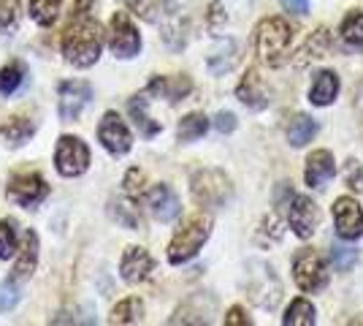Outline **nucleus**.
<instances>
[{
  "mask_svg": "<svg viewBox=\"0 0 363 326\" xmlns=\"http://www.w3.org/2000/svg\"><path fill=\"white\" fill-rule=\"evenodd\" d=\"M16 250H19V245H16L14 220H3V223H0V259H3V261L14 259Z\"/></svg>",
  "mask_w": 363,
  "mask_h": 326,
  "instance_id": "31",
  "label": "nucleus"
},
{
  "mask_svg": "<svg viewBox=\"0 0 363 326\" xmlns=\"http://www.w3.org/2000/svg\"><path fill=\"white\" fill-rule=\"evenodd\" d=\"M122 3H125V6H130V9H136L141 0H122Z\"/></svg>",
  "mask_w": 363,
  "mask_h": 326,
  "instance_id": "41",
  "label": "nucleus"
},
{
  "mask_svg": "<svg viewBox=\"0 0 363 326\" xmlns=\"http://www.w3.org/2000/svg\"><path fill=\"white\" fill-rule=\"evenodd\" d=\"M147 90L144 93H138L130 98V104H128V112H130V117H133V123H136V128L147 136V139H152L155 134H160V128L163 125L157 123V120H152L150 114H147Z\"/></svg>",
  "mask_w": 363,
  "mask_h": 326,
  "instance_id": "20",
  "label": "nucleus"
},
{
  "mask_svg": "<svg viewBox=\"0 0 363 326\" xmlns=\"http://www.w3.org/2000/svg\"><path fill=\"white\" fill-rule=\"evenodd\" d=\"M345 183L352 190H363V169L358 161H347V166H345Z\"/></svg>",
  "mask_w": 363,
  "mask_h": 326,
  "instance_id": "37",
  "label": "nucleus"
},
{
  "mask_svg": "<svg viewBox=\"0 0 363 326\" xmlns=\"http://www.w3.org/2000/svg\"><path fill=\"white\" fill-rule=\"evenodd\" d=\"M339 93V77L333 71H320L312 90H309V101L315 107H328Z\"/></svg>",
  "mask_w": 363,
  "mask_h": 326,
  "instance_id": "21",
  "label": "nucleus"
},
{
  "mask_svg": "<svg viewBox=\"0 0 363 326\" xmlns=\"http://www.w3.org/2000/svg\"><path fill=\"white\" fill-rule=\"evenodd\" d=\"M315 134H318V123H315L309 114H296L288 125V141L293 147L309 144V141L315 139Z\"/></svg>",
  "mask_w": 363,
  "mask_h": 326,
  "instance_id": "23",
  "label": "nucleus"
},
{
  "mask_svg": "<svg viewBox=\"0 0 363 326\" xmlns=\"http://www.w3.org/2000/svg\"><path fill=\"white\" fill-rule=\"evenodd\" d=\"M33 134H35V120L25 117V114H16V117L0 125V141L9 144V147H22Z\"/></svg>",
  "mask_w": 363,
  "mask_h": 326,
  "instance_id": "18",
  "label": "nucleus"
},
{
  "mask_svg": "<svg viewBox=\"0 0 363 326\" xmlns=\"http://www.w3.org/2000/svg\"><path fill=\"white\" fill-rule=\"evenodd\" d=\"M62 58L65 63H71L76 68H90L101 58L104 49V28L98 19H92L90 11L87 14H74L71 25L62 33Z\"/></svg>",
  "mask_w": 363,
  "mask_h": 326,
  "instance_id": "1",
  "label": "nucleus"
},
{
  "mask_svg": "<svg viewBox=\"0 0 363 326\" xmlns=\"http://www.w3.org/2000/svg\"><path fill=\"white\" fill-rule=\"evenodd\" d=\"M108 47L120 60H130L141 52V36L136 25L130 22V16L125 11H117L111 16V28H108Z\"/></svg>",
  "mask_w": 363,
  "mask_h": 326,
  "instance_id": "7",
  "label": "nucleus"
},
{
  "mask_svg": "<svg viewBox=\"0 0 363 326\" xmlns=\"http://www.w3.org/2000/svg\"><path fill=\"white\" fill-rule=\"evenodd\" d=\"M288 220H290V229L296 232V237L309 239V237L315 234V229H318V223H320L318 204L312 202L309 196H293V199H290Z\"/></svg>",
  "mask_w": 363,
  "mask_h": 326,
  "instance_id": "12",
  "label": "nucleus"
},
{
  "mask_svg": "<svg viewBox=\"0 0 363 326\" xmlns=\"http://www.w3.org/2000/svg\"><path fill=\"white\" fill-rule=\"evenodd\" d=\"M233 63H236V44H233V41H220V47L209 55V68H212L214 74L230 71Z\"/></svg>",
  "mask_w": 363,
  "mask_h": 326,
  "instance_id": "29",
  "label": "nucleus"
},
{
  "mask_svg": "<svg viewBox=\"0 0 363 326\" xmlns=\"http://www.w3.org/2000/svg\"><path fill=\"white\" fill-rule=\"evenodd\" d=\"M144 171L141 169H130L128 174H125V196H130V199H141L144 196Z\"/></svg>",
  "mask_w": 363,
  "mask_h": 326,
  "instance_id": "35",
  "label": "nucleus"
},
{
  "mask_svg": "<svg viewBox=\"0 0 363 326\" xmlns=\"http://www.w3.org/2000/svg\"><path fill=\"white\" fill-rule=\"evenodd\" d=\"M209 234H212V217L193 215L179 232L174 234V239L168 245V261L177 266L190 261L198 250L203 248V242L209 239Z\"/></svg>",
  "mask_w": 363,
  "mask_h": 326,
  "instance_id": "3",
  "label": "nucleus"
},
{
  "mask_svg": "<svg viewBox=\"0 0 363 326\" xmlns=\"http://www.w3.org/2000/svg\"><path fill=\"white\" fill-rule=\"evenodd\" d=\"M236 95H239V101H242L244 107H250V109L269 107V87L263 85V79H260V74H257L255 68H250V71L244 74Z\"/></svg>",
  "mask_w": 363,
  "mask_h": 326,
  "instance_id": "16",
  "label": "nucleus"
},
{
  "mask_svg": "<svg viewBox=\"0 0 363 326\" xmlns=\"http://www.w3.org/2000/svg\"><path fill=\"white\" fill-rule=\"evenodd\" d=\"M16 302H19V288H16L14 280H6V283H0V313L14 310Z\"/></svg>",
  "mask_w": 363,
  "mask_h": 326,
  "instance_id": "36",
  "label": "nucleus"
},
{
  "mask_svg": "<svg viewBox=\"0 0 363 326\" xmlns=\"http://www.w3.org/2000/svg\"><path fill=\"white\" fill-rule=\"evenodd\" d=\"M152 269H155V261H152V256L147 253L144 248H128L122 253L120 259V275L125 283H130V286H136V283H144V280L152 275Z\"/></svg>",
  "mask_w": 363,
  "mask_h": 326,
  "instance_id": "14",
  "label": "nucleus"
},
{
  "mask_svg": "<svg viewBox=\"0 0 363 326\" xmlns=\"http://www.w3.org/2000/svg\"><path fill=\"white\" fill-rule=\"evenodd\" d=\"M25 82V68L22 63H9L0 68V95L16 93V87Z\"/></svg>",
  "mask_w": 363,
  "mask_h": 326,
  "instance_id": "30",
  "label": "nucleus"
},
{
  "mask_svg": "<svg viewBox=\"0 0 363 326\" xmlns=\"http://www.w3.org/2000/svg\"><path fill=\"white\" fill-rule=\"evenodd\" d=\"M62 9V0H30V19L35 25H41V28H49V25H55V19L60 14Z\"/></svg>",
  "mask_w": 363,
  "mask_h": 326,
  "instance_id": "27",
  "label": "nucleus"
},
{
  "mask_svg": "<svg viewBox=\"0 0 363 326\" xmlns=\"http://www.w3.org/2000/svg\"><path fill=\"white\" fill-rule=\"evenodd\" d=\"M214 128H217L220 134H230V131L236 128V117H233L230 112H220V114L214 117Z\"/></svg>",
  "mask_w": 363,
  "mask_h": 326,
  "instance_id": "38",
  "label": "nucleus"
},
{
  "mask_svg": "<svg viewBox=\"0 0 363 326\" xmlns=\"http://www.w3.org/2000/svg\"><path fill=\"white\" fill-rule=\"evenodd\" d=\"M225 326H250V318L244 315L242 308H230L225 315Z\"/></svg>",
  "mask_w": 363,
  "mask_h": 326,
  "instance_id": "39",
  "label": "nucleus"
},
{
  "mask_svg": "<svg viewBox=\"0 0 363 326\" xmlns=\"http://www.w3.org/2000/svg\"><path fill=\"white\" fill-rule=\"evenodd\" d=\"M293 44V28L282 16H269L255 28V52L263 65L279 68L285 65Z\"/></svg>",
  "mask_w": 363,
  "mask_h": 326,
  "instance_id": "2",
  "label": "nucleus"
},
{
  "mask_svg": "<svg viewBox=\"0 0 363 326\" xmlns=\"http://www.w3.org/2000/svg\"><path fill=\"white\" fill-rule=\"evenodd\" d=\"M355 261H358V250L352 248H331V264L339 269V272H350L352 266H355Z\"/></svg>",
  "mask_w": 363,
  "mask_h": 326,
  "instance_id": "33",
  "label": "nucleus"
},
{
  "mask_svg": "<svg viewBox=\"0 0 363 326\" xmlns=\"http://www.w3.org/2000/svg\"><path fill=\"white\" fill-rule=\"evenodd\" d=\"M19 19V0H0V33L11 31Z\"/></svg>",
  "mask_w": 363,
  "mask_h": 326,
  "instance_id": "34",
  "label": "nucleus"
},
{
  "mask_svg": "<svg viewBox=\"0 0 363 326\" xmlns=\"http://www.w3.org/2000/svg\"><path fill=\"white\" fill-rule=\"evenodd\" d=\"M333 223H336V234L342 239H358L363 234V210L361 204L350 196H339L333 202Z\"/></svg>",
  "mask_w": 363,
  "mask_h": 326,
  "instance_id": "10",
  "label": "nucleus"
},
{
  "mask_svg": "<svg viewBox=\"0 0 363 326\" xmlns=\"http://www.w3.org/2000/svg\"><path fill=\"white\" fill-rule=\"evenodd\" d=\"M92 87L82 79H71L60 85V101H57V112L62 120H79L82 109L90 104Z\"/></svg>",
  "mask_w": 363,
  "mask_h": 326,
  "instance_id": "11",
  "label": "nucleus"
},
{
  "mask_svg": "<svg viewBox=\"0 0 363 326\" xmlns=\"http://www.w3.org/2000/svg\"><path fill=\"white\" fill-rule=\"evenodd\" d=\"M90 166V147L79 136H60L55 150V169L62 177H79Z\"/></svg>",
  "mask_w": 363,
  "mask_h": 326,
  "instance_id": "6",
  "label": "nucleus"
},
{
  "mask_svg": "<svg viewBox=\"0 0 363 326\" xmlns=\"http://www.w3.org/2000/svg\"><path fill=\"white\" fill-rule=\"evenodd\" d=\"M144 204H147V210L152 212V217L160 220V223H171V220L182 212V204H179V199H177V193L168 185H163V183L147 190Z\"/></svg>",
  "mask_w": 363,
  "mask_h": 326,
  "instance_id": "13",
  "label": "nucleus"
},
{
  "mask_svg": "<svg viewBox=\"0 0 363 326\" xmlns=\"http://www.w3.org/2000/svg\"><path fill=\"white\" fill-rule=\"evenodd\" d=\"M328 47H331V38H328V31L323 28V31H318L309 41H306L303 55H306V58H325Z\"/></svg>",
  "mask_w": 363,
  "mask_h": 326,
  "instance_id": "32",
  "label": "nucleus"
},
{
  "mask_svg": "<svg viewBox=\"0 0 363 326\" xmlns=\"http://www.w3.org/2000/svg\"><path fill=\"white\" fill-rule=\"evenodd\" d=\"M46 193H49V185L35 171H19L6 185V196L19 207H35V204L44 202Z\"/></svg>",
  "mask_w": 363,
  "mask_h": 326,
  "instance_id": "8",
  "label": "nucleus"
},
{
  "mask_svg": "<svg viewBox=\"0 0 363 326\" xmlns=\"http://www.w3.org/2000/svg\"><path fill=\"white\" fill-rule=\"evenodd\" d=\"M282 324L285 326H315L318 324L315 305H312V302H306V299H296V302H290V308L285 310Z\"/></svg>",
  "mask_w": 363,
  "mask_h": 326,
  "instance_id": "25",
  "label": "nucleus"
},
{
  "mask_svg": "<svg viewBox=\"0 0 363 326\" xmlns=\"http://www.w3.org/2000/svg\"><path fill=\"white\" fill-rule=\"evenodd\" d=\"M339 36L347 47H363V11H350L342 22Z\"/></svg>",
  "mask_w": 363,
  "mask_h": 326,
  "instance_id": "28",
  "label": "nucleus"
},
{
  "mask_svg": "<svg viewBox=\"0 0 363 326\" xmlns=\"http://www.w3.org/2000/svg\"><path fill=\"white\" fill-rule=\"evenodd\" d=\"M190 87H193V82L187 77H155L147 87V95H163L171 104H177L190 93Z\"/></svg>",
  "mask_w": 363,
  "mask_h": 326,
  "instance_id": "19",
  "label": "nucleus"
},
{
  "mask_svg": "<svg viewBox=\"0 0 363 326\" xmlns=\"http://www.w3.org/2000/svg\"><path fill=\"white\" fill-rule=\"evenodd\" d=\"M193 199L201 207H225L233 196V185L220 169H201L190 180Z\"/></svg>",
  "mask_w": 363,
  "mask_h": 326,
  "instance_id": "4",
  "label": "nucleus"
},
{
  "mask_svg": "<svg viewBox=\"0 0 363 326\" xmlns=\"http://www.w3.org/2000/svg\"><path fill=\"white\" fill-rule=\"evenodd\" d=\"M293 278H296V286L306 291V294H315V291H323L328 286V264L320 259L315 250H301L296 259H293Z\"/></svg>",
  "mask_w": 363,
  "mask_h": 326,
  "instance_id": "5",
  "label": "nucleus"
},
{
  "mask_svg": "<svg viewBox=\"0 0 363 326\" xmlns=\"http://www.w3.org/2000/svg\"><path fill=\"white\" fill-rule=\"evenodd\" d=\"M144 318V305L138 296H128L114 305L111 310V324H138Z\"/></svg>",
  "mask_w": 363,
  "mask_h": 326,
  "instance_id": "26",
  "label": "nucleus"
},
{
  "mask_svg": "<svg viewBox=\"0 0 363 326\" xmlns=\"http://www.w3.org/2000/svg\"><path fill=\"white\" fill-rule=\"evenodd\" d=\"M38 266V234L28 232L22 239V248L16 250L14 280H28Z\"/></svg>",
  "mask_w": 363,
  "mask_h": 326,
  "instance_id": "17",
  "label": "nucleus"
},
{
  "mask_svg": "<svg viewBox=\"0 0 363 326\" xmlns=\"http://www.w3.org/2000/svg\"><path fill=\"white\" fill-rule=\"evenodd\" d=\"M333 177H336V161L328 150H315L306 158L303 180L309 188H325V183H331Z\"/></svg>",
  "mask_w": 363,
  "mask_h": 326,
  "instance_id": "15",
  "label": "nucleus"
},
{
  "mask_svg": "<svg viewBox=\"0 0 363 326\" xmlns=\"http://www.w3.org/2000/svg\"><path fill=\"white\" fill-rule=\"evenodd\" d=\"M98 141L104 144V150H106L108 156L114 158L125 156L133 147V136H130L128 125L122 123V117L117 112H106L104 114V120L98 125Z\"/></svg>",
  "mask_w": 363,
  "mask_h": 326,
  "instance_id": "9",
  "label": "nucleus"
},
{
  "mask_svg": "<svg viewBox=\"0 0 363 326\" xmlns=\"http://www.w3.org/2000/svg\"><path fill=\"white\" fill-rule=\"evenodd\" d=\"M282 6L293 14H306L309 11V0H282Z\"/></svg>",
  "mask_w": 363,
  "mask_h": 326,
  "instance_id": "40",
  "label": "nucleus"
},
{
  "mask_svg": "<svg viewBox=\"0 0 363 326\" xmlns=\"http://www.w3.org/2000/svg\"><path fill=\"white\" fill-rule=\"evenodd\" d=\"M209 131V117L201 114V112H193V114H184L179 120V128H177V136L179 141H198L203 134Z\"/></svg>",
  "mask_w": 363,
  "mask_h": 326,
  "instance_id": "24",
  "label": "nucleus"
},
{
  "mask_svg": "<svg viewBox=\"0 0 363 326\" xmlns=\"http://www.w3.org/2000/svg\"><path fill=\"white\" fill-rule=\"evenodd\" d=\"M108 215L114 217L120 226L130 229V232L141 229V212H138V207H136V199H130V196H128V199H120V202H111Z\"/></svg>",
  "mask_w": 363,
  "mask_h": 326,
  "instance_id": "22",
  "label": "nucleus"
}]
</instances>
